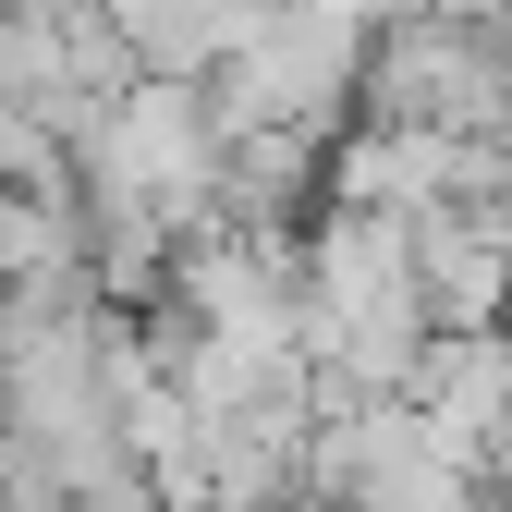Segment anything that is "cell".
Segmentation results:
<instances>
[{"label":"cell","mask_w":512,"mask_h":512,"mask_svg":"<svg viewBox=\"0 0 512 512\" xmlns=\"http://www.w3.org/2000/svg\"><path fill=\"white\" fill-rule=\"evenodd\" d=\"M74 171H86V196H98V208H147L171 244H196V232H220L232 122H220L208 86H183V74H135V86H122V98L86 122Z\"/></svg>","instance_id":"2"},{"label":"cell","mask_w":512,"mask_h":512,"mask_svg":"<svg viewBox=\"0 0 512 512\" xmlns=\"http://www.w3.org/2000/svg\"><path fill=\"white\" fill-rule=\"evenodd\" d=\"M500 49H512V13H500Z\"/></svg>","instance_id":"9"},{"label":"cell","mask_w":512,"mask_h":512,"mask_svg":"<svg viewBox=\"0 0 512 512\" xmlns=\"http://www.w3.org/2000/svg\"><path fill=\"white\" fill-rule=\"evenodd\" d=\"M342 13H366L378 37H391V25H415V13H439V0H342Z\"/></svg>","instance_id":"7"},{"label":"cell","mask_w":512,"mask_h":512,"mask_svg":"<svg viewBox=\"0 0 512 512\" xmlns=\"http://www.w3.org/2000/svg\"><path fill=\"white\" fill-rule=\"evenodd\" d=\"M366 74H378V25L366 13H342V0H269V25L208 74V98L232 122V147H256V135L330 147L354 122V98H366Z\"/></svg>","instance_id":"3"},{"label":"cell","mask_w":512,"mask_h":512,"mask_svg":"<svg viewBox=\"0 0 512 512\" xmlns=\"http://www.w3.org/2000/svg\"><path fill=\"white\" fill-rule=\"evenodd\" d=\"M452 196H488V135H439V122H391V110H366V122L330 135V208L427 220Z\"/></svg>","instance_id":"5"},{"label":"cell","mask_w":512,"mask_h":512,"mask_svg":"<svg viewBox=\"0 0 512 512\" xmlns=\"http://www.w3.org/2000/svg\"><path fill=\"white\" fill-rule=\"evenodd\" d=\"M439 13H452V25H500L512 0H439Z\"/></svg>","instance_id":"8"},{"label":"cell","mask_w":512,"mask_h":512,"mask_svg":"<svg viewBox=\"0 0 512 512\" xmlns=\"http://www.w3.org/2000/svg\"><path fill=\"white\" fill-rule=\"evenodd\" d=\"M427 342H439V305H427V269H415V232L330 208L305 232V354L330 378V415L342 403H403Z\"/></svg>","instance_id":"1"},{"label":"cell","mask_w":512,"mask_h":512,"mask_svg":"<svg viewBox=\"0 0 512 512\" xmlns=\"http://www.w3.org/2000/svg\"><path fill=\"white\" fill-rule=\"evenodd\" d=\"M366 110L439 122V135H500L512 122V49H500V25H452V13L391 25L378 37V74H366Z\"/></svg>","instance_id":"4"},{"label":"cell","mask_w":512,"mask_h":512,"mask_svg":"<svg viewBox=\"0 0 512 512\" xmlns=\"http://www.w3.org/2000/svg\"><path fill=\"white\" fill-rule=\"evenodd\" d=\"M403 232H415L439 330H512V208L500 196H452V208H427Z\"/></svg>","instance_id":"6"}]
</instances>
